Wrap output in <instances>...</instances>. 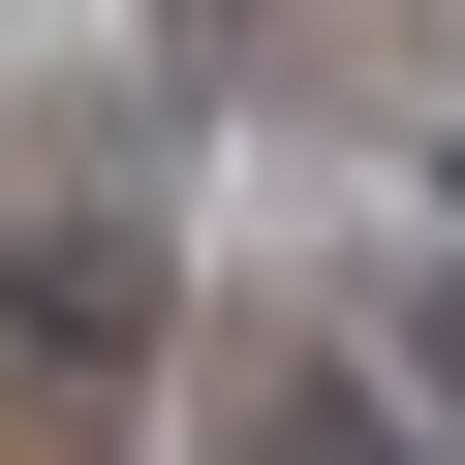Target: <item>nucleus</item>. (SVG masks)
I'll list each match as a JSON object with an SVG mask.
<instances>
[{
    "mask_svg": "<svg viewBox=\"0 0 465 465\" xmlns=\"http://www.w3.org/2000/svg\"><path fill=\"white\" fill-rule=\"evenodd\" d=\"M403 403H434V434H465V280H403Z\"/></svg>",
    "mask_w": 465,
    "mask_h": 465,
    "instance_id": "nucleus-1",
    "label": "nucleus"
}]
</instances>
